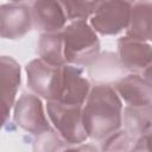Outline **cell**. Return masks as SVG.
<instances>
[{
    "mask_svg": "<svg viewBox=\"0 0 152 152\" xmlns=\"http://www.w3.org/2000/svg\"><path fill=\"white\" fill-rule=\"evenodd\" d=\"M122 102L113 86L95 84L82 108V119L88 138L104 140L122 125Z\"/></svg>",
    "mask_w": 152,
    "mask_h": 152,
    "instance_id": "cell-1",
    "label": "cell"
},
{
    "mask_svg": "<svg viewBox=\"0 0 152 152\" xmlns=\"http://www.w3.org/2000/svg\"><path fill=\"white\" fill-rule=\"evenodd\" d=\"M66 64L89 66L100 56V40L87 21H71L62 30Z\"/></svg>",
    "mask_w": 152,
    "mask_h": 152,
    "instance_id": "cell-2",
    "label": "cell"
},
{
    "mask_svg": "<svg viewBox=\"0 0 152 152\" xmlns=\"http://www.w3.org/2000/svg\"><path fill=\"white\" fill-rule=\"evenodd\" d=\"M83 106H69L58 101H48L46 112L55 129L69 145H80L88 139L82 119Z\"/></svg>",
    "mask_w": 152,
    "mask_h": 152,
    "instance_id": "cell-3",
    "label": "cell"
},
{
    "mask_svg": "<svg viewBox=\"0 0 152 152\" xmlns=\"http://www.w3.org/2000/svg\"><path fill=\"white\" fill-rule=\"evenodd\" d=\"M132 4L129 1H100L90 17V26L102 36H116L126 31L129 24Z\"/></svg>",
    "mask_w": 152,
    "mask_h": 152,
    "instance_id": "cell-4",
    "label": "cell"
},
{
    "mask_svg": "<svg viewBox=\"0 0 152 152\" xmlns=\"http://www.w3.org/2000/svg\"><path fill=\"white\" fill-rule=\"evenodd\" d=\"M28 88L46 101H57L62 84V68L50 65L40 58H34L26 64Z\"/></svg>",
    "mask_w": 152,
    "mask_h": 152,
    "instance_id": "cell-5",
    "label": "cell"
},
{
    "mask_svg": "<svg viewBox=\"0 0 152 152\" xmlns=\"http://www.w3.org/2000/svg\"><path fill=\"white\" fill-rule=\"evenodd\" d=\"M13 120L17 126L33 135L51 128L43 101L36 94L24 93L17 100L13 107Z\"/></svg>",
    "mask_w": 152,
    "mask_h": 152,
    "instance_id": "cell-6",
    "label": "cell"
},
{
    "mask_svg": "<svg viewBox=\"0 0 152 152\" xmlns=\"http://www.w3.org/2000/svg\"><path fill=\"white\" fill-rule=\"evenodd\" d=\"M33 25L31 4L6 2L0 6V34L4 39H20Z\"/></svg>",
    "mask_w": 152,
    "mask_h": 152,
    "instance_id": "cell-7",
    "label": "cell"
},
{
    "mask_svg": "<svg viewBox=\"0 0 152 152\" xmlns=\"http://www.w3.org/2000/svg\"><path fill=\"white\" fill-rule=\"evenodd\" d=\"M91 88L81 66L66 64L62 68V84L57 101L69 106H83Z\"/></svg>",
    "mask_w": 152,
    "mask_h": 152,
    "instance_id": "cell-8",
    "label": "cell"
},
{
    "mask_svg": "<svg viewBox=\"0 0 152 152\" xmlns=\"http://www.w3.org/2000/svg\"><path fill=\"white\" fill-rule=\"evenodd\" d=\"M116 56L126 71H145L152 64V45L125 36L118 40Z\"/></svg>",
    "mask_w": 152,
    "mask_h": 152,
    "instance_id": "cell-9",
    "label": "cell"
},
{
    "mask_svg": "<svg viewBox=\"0 0 152 152\" xmlns=\"http://www.w3.org/2000/svg\"><path fill=\"white\" fill-rule=\"evenodd\" d=\"M33 25L43 33L62 32L68 20L61 1L37 0L31 2Z\"/></svg>",
    "mask_w": 152,
    "mask_h": 152,
    "instance_id": "cell-10",
    "label": "cell"
},
{
    "mask_svg": "<svg viewBox=\"0 0 152 152\" xmlns=\"http://www.w3.org/2000/svg\"><path fill=\"white\" fill-rule=\"evenodd\" d=\"M113 88L127 106L148 107L152 106V83L138 74L124 76L113 84Z\"/></svg>",
    "mask_w": 152,
    "mask_h": 152,
    "instance_id": "cell-11",
    "label": "cell"
},
{
    "mask_svg": "<svg viewBox=\"0 0 152 152\" xmlns=\"http://www.w3.org/2000/svg\"><path fill=\"white\" fill-rule=\"evenodd\" d=\"M0 72L2 83V124L7 122L11 109L15 104V96L21 82L19 63L11 56H1Z\"/></svg>",
    "mask_w": 152,
    "mask_h": 152,
    "instance_id": "cell-12",
    "label": "cell"
},
{
    "mask_svg": "<svg viewBox=\"0 0 152 152\" xmlns=\"http://www.w3.org/2000/svg\"><path fill=\"white\" fill-rule=\"evenodd\" d=\"M126 36L141 42H152V2L137 1L132 4L129 24Z\"/></svg>",
    "mask_w": 152,
    "mask_h": 152,
    "instance_id": "cell-13",
    "label": "cell"
},
{
    "mask_svg": "<svg viewBox=\"0 0 152 152\" xmlns=\"http://www.w3.org/2000/svg\"><path fill=\"white\" fill-rule=\"evenodd\" d=\"M37 52L39 58L50 65L58 68L66 65L62 32L42 33L37 44Z\"/></svg>",
    "mask_w": 152,
    "mask_h": 152,
    "instance_id": "cell-14",
    "label": "cell"
},
{
    "mask_svg": "<svg viewBox=\"0 0 152 152\" xmlns=\"http://www.w3.org/2000/svg\"><path fill=\"white\" fill-rule=\"evenodd\" d=\"M122 125L125 131L137 138L152 132V106H126L122 110Z\"/></svg>",
    "mask_w": 152,
    "mask_h": 152,
    "instance_id": "cell-15",
    "label": "cell"
},
{
    "mask_svg": "<svg viewBox=\"0 0 152 152\" xmlns=\"http://www.w3.org/2000/svg\"><path fill=\"white\" fill-rule=\"evenodd\" d=\"M88 68H89V70H88L89 75L93 78H96V80L114 78L115 82L119 81L120 78H122V77H120V75L124 71H126L124 69V66L121 65L118 56L112 52H103Z\"/></svg>",
    "mask_w": 152,
    "mask_h": 152,
    "instance_id": "cell-16",
    "label": "cell"
},
{
    "mask_svg": "<svg viewBox=\"0 0 152 152\" xmlns=\"http://www.w3.org/2000/svg\"><path fill=\"white\" fill-rule=\"evenodd\" d=\"M68 142L53 128H49L34 135L32 152H62L68 147Z\"/></svg>",
    "mask_w": 152,
    "mask_h": 152,
    "instance_id": "cell-17",
    "label": "cell"
},
{
    "mask_svg": "<svg viewBox=\"0 0 152 152\" xmlns=\"http://www.w3.org/2000/svg\"><path fill=\"white\" fill-rule=\"evenodd\" d=\"M138 139L127 131L119 129L104 139L102 152H134Z\"/></svg>",
    "mask_w": 152,
    "mask_h": 152,
    "instance_id": "cell-18",
    "label": "cell"
},
{
    "mask_svg": "<svg viewBox=\"0 0 152 152\" xmlns=\"http://www.w3.org/2000/svg\"><path fill=\"white\" fill-rule=\"evenodd\" d=\"M68 20L86 21L96 11L100 1H82V0H66L61 1Z\"/></svg>",
    "mask_w": 152,
    "mask_h": 152,
    "instance_id": "cell-19",
    "label": "cell"
},
{
    "mask_svg": "<svg viewBox=\"0 0 152 152\" xmlns=\"http://www.w3.org/2000/svg\"><path fill=\"white\" fill-rule=\"evenodd\" d=\"M134 152H152V132L140 137Z\"/></svg>",
    "mask_w": 152,
    "mask_h": 152,
    "instance_id": "cell-20",
    "label": "cell"
},
{
    "mask_svg": "<svg viewBox=\"0 0 152 152\" xmlns=\"http://www.w3.org/2000/svg\"><path fill=\"white\" fill-rule=\"evenodd\" d=\"M62 152H99V151L91 144H80L74 147H66Z\"/></svg>",
    "mask_w": 152,
    "mask_h": 152,
    "instance_id": "cell-21",
    "label": "cell"
},
{
    "mask_svg": "<svg viewBox=\"0 0 152 152\" xmlns=\"http://www.w3.org/2000/svg\"><path fill=\"white\" fill-rule=\"evenodd\" d=\"M144 78H146L148 82H151L152 83V64L144 71V76H142Z\"/></svg>",
    "mask_w": 152,
    "mask_h": 152,
    "instance_id": "cell-22",
    "label": "cell"
}]
</instances>
